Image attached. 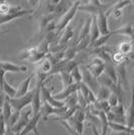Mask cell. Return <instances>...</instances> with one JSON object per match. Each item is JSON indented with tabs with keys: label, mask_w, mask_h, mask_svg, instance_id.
Instances as JSON below:
<instances>
[{
	"label": "cell",
	"mask_w": 134,
	"mask_h": 135,
	"mask_svg": "<svg viewBox=\"0 0 134 135\" xmlns=\"http://www.w3.org/2000/svg\"><path fill=\"white\" fill-rule=\"evenodd\" d=\"M81 4H82L81 1H75V2H74V5L71 7V9L59 20V22H58V27H56V33L58 34V35L61 33V31H64V30L70 25L71 21L73 20L74 17L76 16V14H77V12L79 11V7H80Z\"/></svg>",
	"instance_id": "cell-1"
},
{
	"label": "cell",
	"mask_w": 134,
	"mask_h": 135,
	"mask_svg": "<svg viewBox=\"0 0 134 135\" xmlns=\"http://www.w3.org/2000/svg\"><path fill=\"white\" fill-rule=\"evenodd\" d=\"M32 12H34V9H22L20 6H12L8 14L1 15L0 24L4 25L5 23L10 22V21L16 19V18H20V17L22 16H25L27 14H31Z\"/></svg>",
	"instance_id": "cell-2"
},
{
	"label": "cell",
	"mask_w": 134,
	"mask_h": 135,
	"mask_svg": "<svg viewBox=\"0 0 134 135\" xmlns=\"http://www.w3.org/2000/svg\"><path fill=\"white\" fill-rule=\"evenodd\" d=\"M34 116V112H32V109L30 108H25L24 110L21 111L20 113V117H19V120L16 123V125L10 129L12 131V133L14 135H19L22 130L24 129V127L28 124V122L30 121V119L32 118Z\"/></svg>",
	"instance_id": "cell-3"
},
{
	"label": "cell",
	"mask_w": 134,
	"mask_h": 135,
	"mask_svg": "<svg viewBox=\"0 0 134 135\" xmlns=\"http://www.w3.org/2000/svg\"><path fill=\"white\" fill-rule=\"evenodd\" d=\"M34 90L30 91L27 95L23 96V97H19V98H14V99H9V103L12 106L14 111H18L21 112L24 110V108H26L28 105H31L32 103V99H34Z\"/></svg>",
	"instance_id": "cell-4"
},
{
	"label": "cell",
	"mask_w": 134,
	"mask_h": 135,
	"mask_svg": "<svg viewBox=\"0 0 134 135\" xmlns=\"http://www.w3.org/2000/svg\"><path fill=\"white\" fill-rule=\"evenodd\" d=\"M105 66H106V62H103L99 57L94 56L93 60L88 64V66L86 68L96 79H98L105 73Z\"/></svg>",
	"instance_id": "cell-5"
},
{
	"label": "cell",
	"mask_w": 134,
	"mask_h": 135,
	"mask_svg": "<svg viewBox=\"0 0 134 135\" xmlns=\"http://www.w3.org/2000/svg\"><path fill=\"white\" fill-rule=\"evenodd\" d=\"M44 83L39 82L36 87L34 88V99H32V103L30 105V107L32 109L34 112V116L37 115L40 113L41 110V106H42V97H41V85Z\"/></svg>",
	"instance_id": "cell-6"
},
{
	"label": "cell",
	"mask_w": 134,
	"mask_h": 135,
	"mask_svg": "<svg viewBox=\"0 0 134 135\" xmlns=\"http://www.w3.org/2000/svg\"><path fill=\"white\" fill-rule=\"evenodd\" d=\"M41 97H42V101L46 102L47 104H50V106L55 108H63L65 107V102L63 101H58L56 98L54 97V95L50 94V89H47L46 87L45 86V84L41 85Z\"/></svg>",
	"instance_id": "cell-7"
},
{
	"label": "cell",
	"mask_w": 134,
	"mask_h": 135,
	"mask_svg": "<svg viewBox=\"0 0 134 135\" xmlns=\"http://www.w3.org/2000/svg\"><path fill=\"white\" fill-rule=\"evenodd\" d=\"M102 2L99 0H92V1H88L86 2V4H81L79 7V11H83L86 13H90L91 16L93 15H97L98 12L100 10V8L103 7Z\"/></svg>",
	"instance_id": "cell-8"
},
{
	"label": "cell",
	"mask_w": 134,
	"mask_h": 135,
	"mask_svg": "<svg viewBox=\"0 0 134 135\" xmlns=\"http://www.w3.org/2000/svg\"><path fill=\"white\" fill-rule=\"evenodd\" d=\"M82 72H83V82H84L85 84L87 85L95 94H97L101 87L100 84H99V82H98V79H96L95 77L90 73L89 71L87 70V68H83V69H82Z\"/></svg>",
	"instance_id": "cell-9"
},
{
	"label": "cell",
	"mask_w": 134,
	"mask_h": 135,
	"mask_svg": "<svg viewBox=\"0 0 134 135\" xmlns=\"http://www.w3.org/2000/svg\"><path fill=\"white\" fill-rule=\"evenodd\" d=\"M97 22L100 28L101 35H108L112 32L108 26V16L106 14V11L104 10V6L100 8V10L97 14Z\"/></svg>",
	"instance_id": "cell-10"
},
{
	"label": "cell",
	"mask_w": 134,
	"mask_h": 135,
	"mask_svg": "<svg viewBox=\"0 0 134 135\" xmlns=\"http://www.w3.org/2000/svg\"><path fill=\"white\" fill-rule=\"evenodd\" d=\"M1 72L2 73H27L28 68L26 66H18L13 62L1 61Z\"/></svg>",
	"instance_id": "cell-11"
},
{
	"label": "cell",
	"mask_w": 134,
	"mask_h": 135,
	"mask_svg": "<svg viewBox=\"0 0 134 135\" xmlns=\"http://www.w3.org/2000/svg\"><path fill=\"white\" fill-rule=\"evenodd\" d=\"M79 91V85L78 84H73L71 86H68V87H65L63 88L60 92L56 93L54 97L56 98L58 101H65L67 100L70 96H72L73 94H76Z\"/></svg>",
	"instance_id": "cell-12"
},
{
	"label": "cell",
	"mask_w": 134,
	"mask_h": 135,
	"mask_svg": "<svg viewBox=\"0 0 134 135\" xmlns=\"http://www.w3.org/2000/svg\"><path fill=\"white\" fill-rule=\"evenodd\" d=\"M79 91L83 94V96H84L85 99H86V101L88 102L89 106L90 105L95 104L96 102L98 101L96 94L93 92V91L91 90V89H90L87 85L85 84L84 82H82V83H80V84H79Z\"/></svg>",
	"instance_id": "cell-13"
},
{
	"label": "cell",
	"mask_w": 134,
	"mask_h": 135,
	"mask_svg": "<svg viewBox=\"0 0 134 135\" xmlns=\"http://www.w3.org/2000/svg\"><path fill=\"white\" fill-rule=\"evenodd\" d=\"M34 75H35V74H32V75L28 76L27 78H25V79L23 80L22 82L19 84L18 88H17L16 98L23 97V96L27 95L28 93L30 92V91H29V88H30V83H31V80H32Z\"/></svg>",
	"instance_id": "cell-14"
},
{
	"label": "cell",
	"mask_w": 134,
	"mask_h": 135,
	"mask_svg": "<svg viewBox=\"0 0 134 135\" xmlns=\"http://www.w3.org/2000/svg\"><path fill=\"white\" fill-rule=\"evenodd\" d=\"M1 89H2V93L9 99L16 98L17 89H15L12 85L9 84L5 80V78H1Z\"/></svg>",
	"instance_id": "cell-15"
},
{
	"label": "cell",
	"mask_w": 134,
	"mask_h": 135,
	"mask_svg": "<svg viewBox=\"0 0 134 135\" xmlns=\"http://www.w3.org/2000/svg\"><path fill=\"white\" fill-rule=\"evenodd\" d=\"M112 34L113 35H124V36H128L131 38L134 35V25L131 23L124 24L117 29L112 30Z\"/></svg>",
	"instance_id": "cell-16"
},
{
	"label": "cell",
	"mask_w": 134,
	"mask_h": 135,
	"mask_svg": "<svg viewBox=\"0 0 134 135\" xmlns=\"http://www.w3.org/2000/svg\"><path fill=\"white\" fill-rule=\"evenodd\" d=\"M134 50V45L131 42V40H123L121 42H119L117 47V51L122 54L124 56H130L132 55Z\"/></svg>",
	"instance_id": "cell-17"
},
{
	"label": "cell",
	"mask_w": 134,
	"mask_h": 135,
	"mask_svg": "<svg viewBox=\"0 0 134 135\" xmlns=\"http://www.w3.org/2000/svg\"><path fill=\"white\" fill-rule=\"evenodd\" d=\"M40 119H41V114L40 113L35 115V116H32V118L30 119V121L28 122V124L24 127V129L22 130V132L19 135H27L30 132L34 133V130L37 128V124H39Z\"/></svg>",
	"instance_id": "cell-18"
},
{
	"label": "cell",
	"mask_w": 134,
	"mask_h": 135,
	"mask_svg": "<svg viewBox=\"0 0 134 135\" xmlns=\"http://www.w3.org/2000/svg\"><path fill=\"white\" fill-rule=\"evenodd\" d=\"M92 21H93V18H92L91 15H89V17L86 19L84 25H83V27L81 29L78 41H81V40H85V38H87V37L90 36V34H91V27H92Z\"/></svg>",
	"instance_id": "cell-19"
},
{
	"label": "cell",
	"mask_w": 134,
	"mask_h": 135,
	"mask_svg": "<svg viewBox=\"0 0 134 135\" xmlns=\"http://www.w3.org/2000/svg\"><path fill=\"white\" fill-rule=\"evenodd\" d=\"M12 110H13V108H12V106L10 105V103H9V98L6 97L5 101L3 102L2 106H1V116L4 118L6 123H8L9 119H10V117H11L12 114H13Z\"/></svg>",
	"instance_id": "cell-20"
},
{
	"label": "cell",
	"mask_w": 134,
	"mask_h": 135,
	"mask_svg": "<svg viewBox=\"0 0 134 135\" xmlns=\"http://www.w3.org/2000/svg\"><path fill=\"white\" fill-rule=\"evenodd\" d=\"M105 75L107 77H109L110 79L115 83V84H119V78H118L117 69L114 66L113 62H107L105 66Z\"/></svg>",
	"instance_id": "cell-21"
},
{
	"label": "cell",
	"mask_w": 134,
	"mask_h": 135,
	"mask_svg": "<svg viewBox=\"0 0 134 135\" xmlns=\"http://www.w3.org/2000/svg\"><path fill=\"white\" fill-rule=\"evenodd\" d=\"M109 129H111L115 133H133L134 129L129 128L127 125L116 123V122H109Z\"/></svg>",
	"instance_id": "cell-22"
},
{
	"label": "cell",
	"mask_w": 134,
	"mask_h": 135,
	"mask_svg": "<svg viewBox=\"0 0 134 135\" xmlns=\"http://www.w3.org/2000/svg\"><path fill=\"white\" fill-rule=\"evenodd\" d=\"M93 18V21H92V27H91V45L95 42L96 40H98L101 36V32H100V28H99V25H98V22H97V15H93L92 16Z\"/></svg>",
	"instance_id": "cell-23"
},
{
	"label": "cell",
	"mask_w": 134,
	"mask_h": 135,
	"mask_svg": "<svg viewBox=\"0 0 134 135\" xmlns=\"http://www.w3.org/2000/svg\"><path fill=\"white\" fill-rule=\"evenodd\" d=\"M54 20H56V15L54 13H49V14L42 15L39 18V31L42 32L44 30H45L46 27L49 26V24L52 22Z\"/></svg>",
	"instance_id": "cell-24"
},
{
	"label": "cell",
	"mask_w": 134,
	"mask_h": 135,
	"mask_svg": "<svg viewBox=\"0 0 134 135\" xmlns=\"http://www.w3.org/2000/svg\"><path fill=\"white\" fill-rule=\"evenodd\" d=\"M126 119L127 126L131 129H134V97H131V102L126 109Z\"/></svg>",
	"instance_id": "cell-25"
},
{
	"label": "cell",
	"mask_w": 134,
	"mask_h": 135,
	"mask_svg": "<svg viewBox=\"0 0 134 135\" xmlns=\"http://www.w3.org/2000/svg\"><path fill=\"white\" fill-rule=\"evenodd\" d=\"M73 37H74V29L69 25V26L64 30V33H63V35L60 37V40L58 41V45H61V46L64 45H67L68 42L72 40Z\"/></svg>",
	"instance_id": "cell-26"
},
{
	"label": "cell",
	"mask_w": 134,
	"mask_h": 135,
	"mask_svg": "<svg viewBox=\"0 0 134 135\" xmlns=\"http://www.w3.org/2000/svg\"><path fill=\"white\" fill-rule=\"evenodd\" d=\"M130 4H132V1H130V0H120V1H117L114 5L112 6V7H110L106 11L107 16L108 17L110 16L111 12L115 11V10H122L123 8H125L126 6L130 5Z\"/></svg>",
	"instance_id": "cell-27"
},
{
	"label": "cell",
	"mask_w": 134,
	"mask_h": 135,
	"mask_svg": "<svg viewBox=\"0 0 134 135\" xmlns=\"http://www.w3.org/2000/svg\"><path fill=\"white\" fill-rule=\"evenodd\" d=\"M111 95H112V91L108 87H105V86H101L99 91H98V93L96 94L98 101L100 102L108 101Z\"/></svg>",
	"instance_id": "cell-28"
},
{
	"label": "cell",
	"mask_w": 134,
	"mask_h": 135,
	"mask_svg": "<svg viewBox=\"0 0 134 135\" xmlns=\"http://www.w3.org/2000/svg\"><path fill=\"white\" fill-rule=\"evenodd\" d=\"M99 118H100L101 122V134L107 135L108 129H109V120L107 117V114L105 112L101 111L100 114H99Z\"/></svg>",
	"instance_id": "cell-29"
},
{
	"label": "cell",
	"mask_w": 134,
	"mask_h": 135,
	"mask_svg": "<svg viewBox=\"0 0 134 135\" xmlns=\"http://www.w3.org/2000/svg\"><path fill=\"white\" fill-rule=\"evenodd\" d=\"M128 61H129V56H124V55L118 52V51H116L115 54H113V56H112V62H113V64H116L117 66L126 64Z\"/></svg>",
	"instance_id": "cell-30"
},
{
	"label": "cell",
	"mask_w": 134,
	"mask_h": 135,
	"mask_svg": "<svg viewBox=\"0 0 134 135\" xmlns=\"http://www.w3.org/2000/svg\"><path fill=\"white\" fill-rule=\"evenodd\" d=\"M112 35H113L112 32L110 34H108V35H101L100 37L96 40L93 45H91V49H99V47L105 46V45H106L107 41H108V40L111 37Z\"/></svg>",
	"instance_id": "cell-31"
},
{
	"label": "cell",
	"mask_w": 134,
	"mask_h": 135,
	"mask_svg": "<svg viewBox=\"0 0 134 135\" xmlns=\"http://www.w3.org/2000/svg\"><path fill=\"white\" fill-rule=\"evenodd\" d=\"M61 75V84H63V88L68 87V86H71V85L75 84L74 83L73 77L71 73H68V72H63L60 74Z\"/></svg>",
	"instance_id": "cell-32"
},
{
	"label": "cell",
	"mask_w": 134,
	"mask_h": 135,
	"mask_svg": "<svg viewBox=\"0 0 134 135\" xmlns=\"http://www.w3.org/2000/svg\"><path fill=\"white\" fill-rule=\"evenodd\" d=\"M65 105L67 108H78V92L76 94L70 96L67 100H65Z\"/></svg>",
	"instance_id": "cell-33"
},
{
	"label": "cell",
	"mask_w": 134,
	"mask_h": 135,
	"mask_svg": "<svg viewBox=\"0 0 134 135\" xmlns=\"http://www.w3.org/2000/svg\"><path fill=\"white\" fill-rule=\"evenodd\" d=\"M71 75H72V77H73L74 83H75V84L79 85L80 83L83 82V72H82V69L80 67L76 68L73 72L71 73Z\"/></svg>",
	"instance_id": "cell-34"
},
{
	"label": "cell",
	"mask_w": 134,
	"mask_h": 135,
	"mask_svg": "<svg viewBox=\"0 0 134 135\" xmlns=\"http://www.w3.org/2000/svg\"><path fill=\"white\" fill-rule=\"evenodd\" d=\"M111 112L114 113L115 115H118V116H126V108H125L123 103H120L116 107L112 108Z\"/></svg>",
	"instance_id": "cell-35"
},
{
	"label": "cell",
	"mask_w": 134,
	"mask_h": 135,
	"mask_svg": "<svg viewBox=\"0 0 134 135\" xmlns=\"http://www.w3.org/2000/svg\"><path fill=\"white\" fill-rule=\"evenodd\" d=\"M78 106H79V108H81V109H83V110H87L88 107H89L88 102L86 101L85 97L83 96V94H82L80 91H78Z\"/></svg>",
	"instance_id": "cell-36"
},
{
	"label": "cell",
	"mask_w": 134,
	"mask_h": 135,
	"mask_svg": "<svg viewBox=\"0 0 134 135\" xmlns=\"http://www.w3.org/2000/svg\"><path fill=\"white\" fill-rule=\"evenodd\" d=\"M11 7L12 6L9 3H7L6 1H1V3H0V14L1 15L8 14L10 9H11Z\"/></svg>",
	"instance_id": "cell-37"
},
{
	"label": "cell",
	"mask_w": 134,
	"mask_h": 135,
	"mask_svg": "<svg viewBox=\"0 0 134 135\" xmlns=\"http://www.w3.org/2000/svg\"><path fill=\"white\" fill-rule=\"evenodd\" d=\"M108 102H109V104H110V106H111L112 108L116 107L117 105H119V104L121 103V102H120V99H119V97H118L117 95H115V94H113V93H112V95L110 96V98H109Z\"/></svg>",
	"instance_id": "cell-38"
},
{
	"label": "cell",
	"mask_w": 134,
	"mask_h": 135,
	"mask_svg": "<svg viewBox=\"0 0 134 135\" xmlns=\"http://www.w3.org/2000/svg\"><path fill=\"white\" fill-rule=\"evenodd\" d=\"M110 15H112V17H113L114 19L118 20V19H120V18L122 17V10H115V11L111 12Z\"/></svg>",
	"instance_id": "cell-39"
},
{
	"label": "cell",
	"mask_w": 134,
	"mask_h": 135,
	"mask_svg": "<svg viewBox=\"0 0 134 135\" xmlns=\"http://www.w3.org/2000/svg\"><path fill=\"white\" fill-rule=\"evenodd\" d=\"M90 127H91V129H92V132H93V135H102L101 134V132L98 131L97 129V127H96L95 125H92V124H89Z\"/></svg>",
	"instance_id": "cell-40"
},
{
	"label": "cell",
	"mask_w": 134,
	"mask_h": 135,
	"mask_svg": "<svg viewBox=\"0 0 134 135\" xmlns=\"http://www.w3.org/2000/svg\"><path fill=\"white\" fill-rule=\"evenodd\" d=\"M130 93H131V97H134V77L130 84Z\"/></svg>",
	"instance_id": "cell-41"
},
{
	"label": "cell",
	"mask_w": 134,
	"mask_h": 135,
	"mask_svg": "<svg viewBox=\"0 0 134 135\" xmlns=\"http://www.w3.org/2000/svg\"><path fill=\"white\" fill-rule=\"evenodd\" d=\"M34 135H41V134H40V132H39V128H36V129L34 131Z\"/></svg>",
	"instance_id": "cell-42"
},
{
	"label": "cell",
	"mask_w": 134,
	"mask_h": 135,
	"mask_svg": "<svg viewBox=\"0 0 134 135\" xmlns=\"http://www.w3.org/2000/svg\"><path fill=\"white\" fill-rule=\"evenodd\" d=\"M130 40H131V42H132V44H133V45H134V35L131 37V38H130Z\"/></svg>",
	"instance_id": "cell-43"
},
{
	"label": "cell",
	"mask_w": 134,
	"mask_h": 135,
	"mask_svg": "<svg viewBox=\"0 0 134 135\" xmlns=\"http://www.w3.org/2000/svg\"><path fill=\"white\" fill-rule=\"evenodd\" d=\"M129 135H134V132H133V133H130Z\"/></svg>",
	"instance_id": "cell-44"
},
{
	"label": "cell",
	"mask_w": 134,
	"mask_h": 135,
	"mask_svg": "<svg viewBox=\"0 0 134 135\" xmlns=\"http://www.w3.org/2000/svg\"><path fill=\"white\" fill-rule=\"evenodd\" d=\"M132 4H133V5H134V1H132Z\"/></svg>",
	"instance_id": "cell-45"
}]
</instances>
